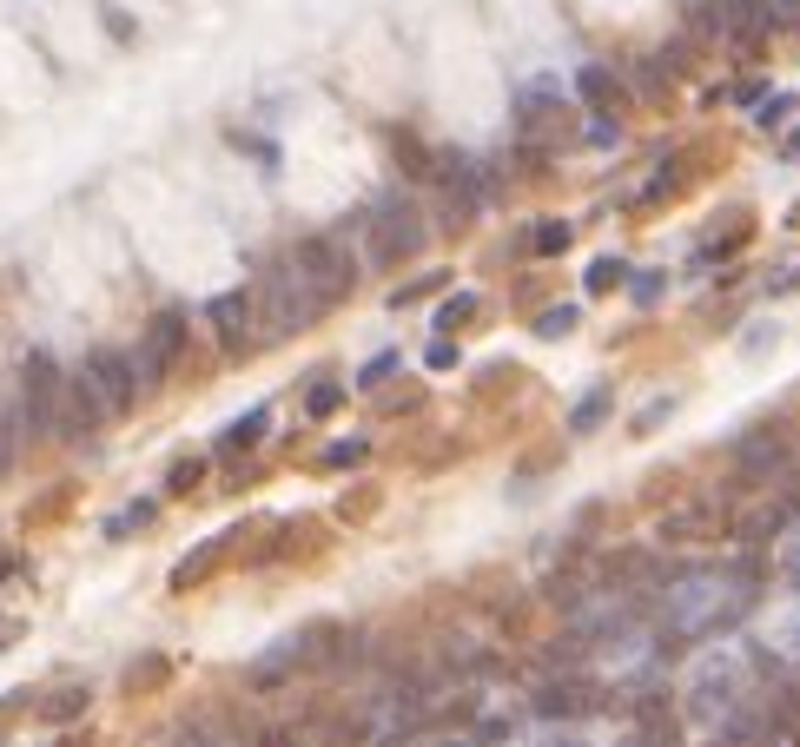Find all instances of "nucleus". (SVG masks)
I'll return each instance as SVG.
<instances>
[{
  "label": "nucleus",
  "mask_w": 800,
  "mask_h": 747,
  "mask_svg": "<svg viewBox=\"0 0 800 747\" xmlns=\"http://www.w3.org/2000/svg\"><path fill=\"white\" fill-rule=\"evenodd\" d=\"M424 212L404 199V192H384L371 212H364V252H371V265H404V259H417L424 252Z\"/></svg>",
  "instance_id": "1"
},
{
  "label": "nucleus",
  "mask_w": 800,
  "mask_h": 747,
  "mask_svg": "<svg viewBox=\"0 0 800 747\" xmlns=\"http://www.w3.org/2000/svg\"><path fill=\"white\" fill-rule=\"evenodd\" d=\"M259 331H265V345H278V338H291L298 324H311L317 311H325V298H317L304 278H298V265L285 259V265H272L265 278H259Z\"/></svg>",
  "instance_id": "2"
},
{
  "label": "nucleus",
  "mask_w": 800,
  "mask_h": 747,
  "mask_svg": "<svg viewBox=\"0 0 800 747\" xmlns=\"http://www.w3.org/2000/svg\"><path fill=\"white\" fill-rule=\"evenodd\" d=\"M291 265H298V278H304L317 298H325V304H338V298L358 285V259H351V245H345V238H332V232H311V238H298Z\"/></svg>",
  "instance_id": "3"
},
{
  "label": "nucleus",
  "mask_w": 800,
  "mask_h": 747,
  "mask_svg": "<svg viewBox=\"0 0 800 747\" xmlns=\"http://www.w3.org/2000/svg\"><path fill=\"white\" fill-rule=\"evenodd\" d=\"M695 34L701 40H735L741 53H754V47H767L774 14H767V0H701V8H695Z\"/></svg>",
  "instance_id": "4"
},
{
  "label": "nucleus",
  "mask_w": 800,
  "mask_h": 747,
  "mask_svg": "<svg viewBox=\"0 0 800 747\" xmlns=\"http://www.w3.org/2000/svg\"><path fill=\"white\" fill-rule=\"evenodd\" d=\"M60 390H66L60 364H53L47 351H34V358L21 364V431H27V437H53V424H60Z\"/></svg>",
  "instance_id": "5"
},
{
  "label": "nucleus",
  "mask_w": 800,
  "mask_h": 747,
  "mask_svg": "<svg viewBox=\"0 0 800 747\" xmlns=\"http://www.w3.org/2000/svg\"><path fill=\"white\" fill-rule=\"evenodd\" d=\"M179 351H186V311H152V324H146V338H139V384L152 390V384H166L173 377V364H179Z\"/></svg>",
  "instance_id": "6"
},
{
  "label": "nucleus",
  "mask_w": 800,
  "mask_h": 747,
  "mask_svg": "<svg viewBox=\"0 0 800 747\" xmlns=\"http://www.w3.org/2000/svg\"><path fill=\"white\" fill-rule=\"evenodd\" d=\"M529 708H536L542 721H583V714L602 708V682H589V675H576V669H555V675L536 688Z\"/></svg>",
  "instance_id": "7"
},
{
  "label": "nucleus",
  "mask_w": 800,
  "mask_h": 747,
  "mask_svg": "<svg viewBox=\"0 0 800 747\" xmlns=\"http://www.w3.org/2000/svg\"><path fill=\"white\" fill-rule=\"evenodd\" d=\"M79 371H87V384L107 397V410H113V418H126V410L139 403V364L126 358V351H87V364H79Z\"/></svg>",
  "instance_id": "8"
},
{
  "label": "nucleus",
  "mask_w": 800,
  "mask_h": 747,
  "mask_svg": "<svg viewBox=\"0 0 800 747\" xmlns=\"http://www.w3.org/2000/svg\"><path fill=\"white\" fill-rule=\"evenodd\" d=\"M107 418H113L107 397L87 384V371H73V377H66V390H60V424H53V437H66V444H73V437H93Z\"/></svg>",
  "instance_id": "9"
},
{
  "label": "nucleus",
  "mask_w": 800,
  "mask_h": 747,
  "mask_svg": "<svg viewBox=\"0 0 800 747\" xmlns=\"http://www.w3.org/2000/svg\"><path fill=\"white\" fill-rule=\"evenodd\" d=\"M205 318H212L218 351L238 358V351H246V338H252V324H259V298H252V291H218V298L205 304Z\"/></svg>",
  "instance_id": "10"
},
{
  "label": "nucleus",
  "mask_w": 800,
  "mask_h": 747,
  "mask_svg": "<svg viewBox=\"0 0 800 747\" xmlns=\"http://www.w3.org/2000/svg\"><path fill=\"white\" fill-rule=\"evenodd\" d=\"M787 463H793V444H787L780 431H748V437L735 444V470H741L748 483H774V476H787Z\"/></svg>",
  "instance_id": "11"
},
{
  "label": "nucleus",
  "mask_w": 800,
  "mask_h": 747,
  "mask_svg": "<svg viewBox=\"0 0 800 747\" xmlns=\"http://www.w3.org/2000/svg\"><path fill=\"white\" fill-rule=\"evenodd\" d=\"M722 530H728V510H722V503H682V510L662 516L655 536H662L668 549H682V543H714Z\"/></svg>",
  "instance_id": "12"
},
{
  "label": "nucleus",
  "mask_w": 800,
  "mask_h": 747,
  "mask_svg": "<svg viewBox=\"0 0 800 747\" xmlns=\"http://www.w3.org/2000/svg\"><path fill=\"white\" fill-rule=\"evenodd\" d=\"M735 708H741V669H735V661H722V669H708V675L695 682L688 714H695V721H714V714H735Z\"/></svg>",
  "instance_id": "13"
},
{
  "label": "nucleus",
  "mask_w": 800,
  "mask_h": 747,
  "mask_svg": "<svg viewBox=\"0 0 800 747\" xmlns=\"http://www.w3.org/2000/svg\"><path fill=\"white\" fill-rule=\"evenodd\" d=\"M291 642H298V669H332V661H345L358 648V635L338 628V622H304Z\"/></svg>",
  "instance_id": "14"
},
{
  "label": "nucleus",
  "mask_w": 800,
  "mask_h": 747,
  "mask_svg": "<svg viewBox=\"0 0 800 747\" xmlns=\"http://www.w3.org/2000/svg\"><path fill=\"white\" fill-rule=\"evenodd\" d=\"M787 523H793L787 496H780V503L767 496V503H761L754 516H741V523H735V536H741V549H761V543H780V536H787Z\"/></svg>",
  "instance_id": "15"
},
{
  "label": "nucleus",
  "mask_w": 800,
  "mask_h": 747,
  "mask_svg": "<svg viewBox=\"0 0 800 747\" xmlns=\"http://www.w3.org/2000/svg\"><path fill=\"white\" fill-rule=\"evenodd\" d=\"M87 701H93V688H87V682H53V688L34 701V714L60 727V721H73V714H87Z\"/></svg>",
  "instance_id": "16"
},
{
  "label": "nucleus",
  "mask_w": 800,
  "mask_h": 747,
  "mask_svg": "<svg viewBox=\"0 0 800 747\" xmlns=\"http://www.w3.org/2000/svg\"><path fill=\"white\" fill-rule=\"evenodd\" d=\"M570 245H576V225H570V219H536L529 238H523V252H529V259H563Z\"/></svg>",
  "instance_id": "17"
},
{
  "label": "nucleus",
  "mask_w": 800,
  "mask_h": 747,
  "mask_svg": "<svg viewBox=\"0 0 800 747\" xmlns=\"http://www.w3.org/2000/svg\"><path fill=\"white\" fill-rule=\"evenodd\" d=\"M549 113H563V94H555V87H542V79H536V87L516 94V126H523V133H549V126H542Z\"/></svg>",
  "instance_id": "18"
},
{
  "label": "nucleus",
  "mask_w": 800,
  "mask_h": 747,
  "mask_svg": "<svg viewBox=\"0 0 800 747\" xmlns=\"http://www.w3.org/2000/svg\"><path fill=\"white\" fill-rule=\"evenodd\" d=\"M265 431H272V410L259 403V410H252V418H238V424H225V437H218V457H246V450H252V444H259Z\"/></svg>",
  "instance_id": "19"
},
{
  "label": "nucleus",
  "mask_w": 800,
  "mask_h": 747,
  "mask_svg": "<svg viewBox=\"0 0 800 747\" xmlns=\"http://www.w3.org/2000/svg\"><path fill=\"white\" fill-rule=\"evenodd\" d=\"M576 94H583L596 113H609V107L622 100V79H615L609 66H583V73H576Z\"/></svg>",
  "instance_id": "20"
},
{
  "label": "nucleus",
  "mask_w": 800,
  "mask_h": 747,
  "mask_svg": "<svg viewBox=\"0 0 800 747\" xmlns=\"http://www.w3.org/2000/svg\"><path fill=\"white\" fill-rule=\"evenodd\" d=\"M390 152H397V165H404L411 179H430V173H437V152H424V139H411V133H397Z\"/></svg>",
  "instance_id": "21"
},
{
  "label": "nucleus",
  "mask_w": 800,
  "mask_h": 747,
  "mask_svg": "<svg viewBox=\"0 0 800 747\" xmlns=\"http://www.w3.org/2000/svg\"><path fill=\"white\" fill-rule=\"evenodd\" d=\"M218 549H225V543H199V556H186V562L173 569V589H192V583H205V575L218 569Z\"/></svg>",
  "instance_id": "22"
},
{
  "label": "nucleus",
  "mask_w": 800,
  "mask_h": 747,
  "mask_svg": "<svg viewBox=\"0 0 800 747\" xmlns=\"http://www.w3.org/2000/svg\"><path fill=\"white\" fill-rule=\"evenodd\" d=\"M364 457H371V437H338L325 457H317V470H358Z\"/></svg>",
  "instance_id": "23"
},
{
  "label": "nucleus",
  "mask_w": 800,
  "mask_h": 747,
  "mask_svg": "<svg viewBox=\"0 0 800 747\" xmlns=\"http://www.w3.org/2000/svg\"><path fill=\"white\" fill-rule=\"evenodd\" d=\"M609 403H615V390H596V397H583V403H576V418H570V437H589V431L609 418Z\"/></svg>",
  "instance_id": "24"
},
{
  "label": "nucleus",
  "mask_w": 800,
  "mask_h": 747,
  "mask_svg": "<svg viewBox=\"0 0 800 747\" xmlns=\"http://www.w3.org/2000/svg\"><path fill=\"white\" fill-rule=\"evenodd\" d=\"M205 483V457H179L173 470H166V496H186V489H199Z\"/></svg>",
  "instance_id": "25"
},
{
  "label": "nucleus",
  "mask_w": 800,
  "mask_h": 747,
  "mask_svg": "<svg viewBox=\"0 0 800 747\" xmlns=\"http://www.w3.org/2000/svg\"><path fill=\"white\" fill-rule=\"evenodd\" d=\"M166 675H173V669H166V655H146V661H133V669H126V688L139 695V688H159Z\"/></svg>",
  "instance_id": "26"
},
{
  "label": "nucleus",
  "mask_w": 800,
  "mask_h": 747,
  "mask_svg": "<svg viewBox=\"0 0 800 747\" xmlns=\"http://www.w3.org/2000/svg\"><path fill=\"white\" fill-rule=\"evenodd\" d=\"M570 331H576V304H549L536 318V338H570Z\"/></svg>",
  "instance_id": "27"
},
{
  "label": "nucleus",
  "mask_w": 800,
  "mask_h": 747,
  "mask_svg": "<svg viewBox=\"0 0 800 747\" xmlns=\"http://www.w3.org/2000/svg\"><path fill=\"white\" fill-rule=\"evenodd\" d=\"M338 403H345V384H332V377H317V384H311V397H304L311 418H332Z\"/></svg>",
  "instance_id": "28"
},
{
  "label": "nucleus",
  "mask_w": 800,
  "mask_h": 747,
  "mask_svg": "<svg viewBox=\"0 0 800 747\" xmlns=\"http://www.w3.org/2000/svg\"><path fill=\"white\" fill-rule=\"evenodd\" d=\"M397 371H404V358H397V351H384V358H371V364L358 371V390H377V384H390Z\"/></svg>",
  "instance_id": "29"
},
{
  "label": "nucleus",
  "mask_w": 800,
  "mask_h": 747,
  "mask_svg": "<svg viewBox=\"0 0 800 747\" xmlns=\"http://www.w3.org/2000/svg\"><path fill=\"white\" fill-rule=\"evenodd\" d=\"M622 278H628V265H622V259H596V265H589V278H583V285H589V291H596V298H602V291H615V285H622Z\"/></svg>",
  "instance_id": "30"
},
{
  "label": "nucleus",
  "mask_w": 800,
  "mask_h": 747,
  "mask_svg": "<svg viewBox=\"0 0 800 747\" xmlns=\"http://www.w3.org/2000/svg\"><path fill=\"white\" fill-rule=\"evenodd\" d=\"M476 318V291H457L450 304H437V331H457V324H470Z\"/></svg>",
  "instance_id": "31"
},
{
  "label": "nucleus",
  "mask_w": 800,
  "mask_h": 747,
  "mask_svg": "<svg viewBox=\"0 0 800 747\" xmlns=\"http://www.w3.org/2000/svg\"><path fill=\"white\" fill-rule=\"evenodd\" d=\"M437 285H450V278H443V272H430V278H417V285H397V291H390V304H397V311H404V304H417V298H430Z\"/></svg>",
  "instance_id": "32"
},
{
  "label": "nucleus",
  "mask_w": 800,
  "mask_h": 747,
  "mask_svg": "<svg viewBox=\"0 0 800 747\" xmlns=\"http://www.w3.org/2000/svg\"><path fill=\"white\" fill-rule=\"evenodd\" d=\"M259 747H317V734H298V727H265Z\"/></svg>",
  "instance_id": "33"
},
{
  "label": "nucleus",
  "mask_w": 800,
  "mask_h": 747,
  "mask_svg": "<svg viewBox=\"0 0 800 747\" xmlns=\"http://www.w3.org/2000/svg\"><path fill=\"white\" fill-rule=\"evenodd\" d=\"M780 120H793V94H774V100H761V126L774 133Z\"/></svg>",
  "instance_id": "34"
},
{
  "label": "nucleus",
  "mask_w": 800,
  "mask_h": 747,
  "mask_svg": "<svg viewBox=\"0 0 800 747\" xmlns=\"http://www.w3.org/2000/svg\"><path fill=\"white\" fill-rule=\"evenodd\" d=\"M139 523H152V503H133L126 516H113V523H107V536H126V530H139Z\"/></svg>",
  "instance_id": "35"
},
{
  "label": "nucleus",
  "mask_w": 800,
  "mask_h": 747,
  "mask_svg": "<svg viewBox=\"0 0 800 747\" xmlns=\"http://www.w3.org/2000/svg\"><path fill=\"white\" fill-rule=\"evenodd\" d=\"M668 410H675V397H655L642 418H635V431H655V424H668Z\"/></svg>",
  "instance_id": "36"
},
{
  "label": "nucleus",
  "mask_w": 800,
  "mask_h": 747,
  "mask_svg": "<svg viewBox=\"0 0 800 747\" xmlns=\"http://www.w3.org/2000/svg\"><path fill=\"white\" fill-rule=\"evenodd\" d=\"M662 285H668L662 272H642V278H635V304H655V298H662Z\"/></svg>",
  "instance_id": "37"
},
{
  "label": "nucleus",
  "mask_w": 800,
  "mask_h": 747,
  "mask_svg": "<svg viewBox=\"0 0 800 747\" xmlns=\"http://www.w3.org/2000/svg\"><path fill=\"white\" fill-rule=\"evenodd\" d=\"M615 139H622V133H615V120H609V113H596V120H589V146H615Z\"/></svg>",
  "instance_id": "38"
},
{
  "label": "nucleus",
  "mask_w": 800,
  "mask_h": 747,
  "mask_svg": "<svg viewBox=\"0 0 800 747\" xmlns=\"http://www.w3.org/2000/svg\"><path fill=\"white\" fill-rule=\"evenodd\" d=\"M767 14H774V27H800V0H767Z\"/></svg>",
  "instance_id": "39"
},
{
  "label": "nucleus",
  "mask_w": 800,
  "mask_h": 747,
  "mask_svg": "<svg viewBox=\"0 0 800 747\" xmlns=\"http://www.w3.org/2000/svg\"><path fill=\"white\" fill-rule=\"evenodd\" d=\"M767 291H800V265H787V272H774V278H767Z\"/></svg>",
  "instance_id": "40"
},
{
  "label": "nucleus",
  "mask_w": 800,
  "mask_h": 747,
  "mask_svg": "<svg viewBox=\"0 0 800 747\" xmlns=\"http://www.w3.org/2000/svg\"><path fill=\"white\" fill-rule=\"evenodd\" d=\"M8 463H14V424L0 418V470H8Z\"/></svg>",
  "instance_id": "41"
},
{
  "label": "nucleus",
  "mask_w": 800,
  "mask_h": 747,
  "mask_svg": "<svg viewBox=\"0 0 800 747\" xmlns=\"http://www.w3.org/2000/svg\"><path fill=\"white\" fill-rule=\"evenodd\" d=\"M457 364V345H430V371H450Z\"/></svg>",
  "instance_id": "42"
},
{
  "label": "nucleus",
  "mask_w": 800,
  "mask_h": 747,
  "mask_svg": "<svg viewBox=\"0 0 800 747\" xmlns=\"http://www.w3.org/2000/svg\"><path fill=\"white\" fill-rule=\"evenodd\" d=\"M173 747H212V734H205V727H179V740H173Z\"/></svg>",
  "instance_id": "43"
},
{
  "label": "nucleus",
  "mask_w": 800,
  "mask_h": 747,
  "mask_svg": "<svg viewBox=\"0 0 800 747\" xmlns=\"http://www.w3.org/2000/svg\"><path fill=\"white\" fill-rule=\"evenodd\" d=\"M8 575H21V556H14L8 543H0V583H8Z\"/></svg>",
  "instance_id": "44"
},
{
  "label": "nucleus",
  "mask_w": 800,
  "mask_h": 747,
  "mask_svg": "<svg viewBox=\"0 0 800 747\" xmlns=\"http://www.w3.org/2000/svg\"><path fill=\"white\" fill-rule=\"evenodd\" d=\"M787 159H800V133H787Z\"/></svg>",
  "instance_id": "45"
}]
</instances>
